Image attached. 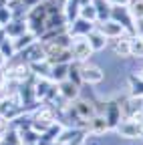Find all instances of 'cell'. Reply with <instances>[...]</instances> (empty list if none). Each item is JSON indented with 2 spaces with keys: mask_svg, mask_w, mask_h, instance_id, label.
I'll return each mask as SVG.
<instances>
[{
  "mask_svg": "<svg viewBox=\"0 0 143 145\" xmlns=\"http://www.w3.org/2000/svg\"><path fill=\"white\" fill-rule=\"evenodd\" d=\"M52 123H57V111H55V107H50V105L40 103V107L30 115V127L37 133L46 131Z\"/></svg>",
  "mask_w": 143,
  "mask_h": 145,
  "instance_id": "obj_1",
  "label": "cell"
},
{
  "mask_svg": "<svg viewBox=\"0 0 143 145\" xmlns=\"http://www.w3.org/2000/svg\"><path fill=\"white\" fill-rule=\"evenodd\" d=\"M109 18H111V20H115V22H119L129 36H133V34L137 32V30H135V18L131 16L129 6H111Z\"/></svg>",
  "mask_w": 143,
  "mask_h": 145,
  "instance_id": "obj_2",
  "label": "cell"
},
{
  "mask_svg": "<svg viewBox=\"0 0 143 145\" xmlns=\"http://www.w3.org/2000/svg\"><path fill=\"white\" fill-rule=\"evenodd\" d=\"M71 40H73V39L69 36V32H63V34L55 36V39L42 40L40 46H42V50H44V54H46V59H48V57H55V54H59V52L71 48Z\"/></svg>",
  "mask_w": 143,
  "mask_h": 145,
  "instance_id": "obj_3",
  "label": "cell"
},
{
  "mask_svg": "<svg viewBox=\"0 0 143 145\" xmlns=\"http://www.w3.org/2000/svg\"><path fill=\"white\" fill-rule=\"evenodd\" d=\"M71 54H73V61L77 63H87L93 57V48L89 46L87 36H75L71 40Z\"/></svg>",
  "mask_w": 143,
  "mask_h": 145,
  "instance_id": "obj_4",
  "label": "cell"
},
{
  "mask_svg": "<svg viewBox=\"0 0 143 145\" xmlns=\"http://www.w3.org/2000/svg\"><path fill=\"white\" fill-rule=\"evenodd\" d=\"M109 125V131L115 129V127L123 121V113H121V103L119 99H111V101H105V107H103V113H101Z\"/></svg>",
  "mask_w": 143,
  "mask_h": 145,
  "instance_id": "obj_5",
  "label": "cell"
},
{
  "mask_svg": "<svg viewBox=\"0 0 143 145\" xmlns=\"http://www.w3.org/2000/svg\"><path fill=\"white\" fill-rule=\"evenodd\" d=\"M115 131L125 137V139H141L143 137V121H135V119H123Z\"/></svg>",
  "mask_w": 143,
  "mask_h": 145,
  "instance_id": "obj_6",
  "label": "cell"
},
{
  "mask_svg": "<svg viewBox=\"0 0 143 145\" xmlns=\"http://www.w3.org/2000/svg\"><path fill=\"white\" fill-rule=\"evenodd\" d=\"M81 79H83V85H99V83H103V79H105V72H103V69L101 67H97V65H93V63H81Z\"/></svg>",
  "mask_w": 143,
  "mask_h": 145,
  "instance_id": "obj_7",
  "label": "cell"
},
{
  "mask_svg": "<svg viewBox=\"0 0 143 145\" xmlns=\"http://www.w3.org/2000/svg\"><path fill=\"white\" fill-rule=\"evenodd\" d=\"M95 28H97L101 34H105V39H107V40L119 39V36L125 34V28H123L119 22L111 20V18H107V20H97V22H95Z\"/></svg>",
  "mask_w": 143,
  "mask_h": 145,
  "instance_id": "obj_8",
  "label": "cell"
},
{
  "mask_svg": "<svg viewBox=\"0 0 143 145\" xmlns=\"http://www.w3.org/2000/svg\"><path fill=\"white\" fill-rule=\"evenodd\" d=\"M16 57H18L22 63H37V61H42V59H46V54H44V50H42V46H40V42L37 40V42H32L30 46H26L24 50H20V52H16Z\"/></svg>",
  "mask_w": 143,
  "mask_h": 145,
  "instance_id": "obj_9",
  "label": "cell"
},
{
  "mask_svg": "<svg viewBox=\"0 0 143 145\" xmlns=\"http://www.w3.org/2000/svg\"><path fill=\"white\" fill-rule=\"evenodd\" d=\"M107 131H109V125H107V121H105V117L101 113H95L91 119L87 121V125H85V133L95 135V137H99V135H103Z\"/></svg>",
  "mask_w": 143,
  "mask_h": 145,
  "instance_id": "obj_10",
  "label": "cell"
},
{
  "mask_svg": "<svg viewBox=\"0 0 143 145\" xmlns=\"http://www.w3.org/2000/svg\"><path fill=\"white\" fill-rule=\"evenodd\" d=\"M57 89H59V95H61L67 103H73L75 99H79V97H81V87H79V85H75V83H71L69 79H65V81L57 83Z\"/></svg>",
  "mask_w": 143,
  "mask_h": 145,
  "instance_id": "obj_11",
  "label": "cell"
},
{
  "mask_svg": "<svg viewBox=\"0 0 143 145\" xmlns=\"http://www.w3.org/2000/svg\"><path fill=\"white\" fill-rule=\"evenodd\" d=\"M93 28H95V24L85 20V18H81V16L77 18V20H73L71 24H67V32H69L71 39H75V36H87Z\"/></svg>",
  "mask_w": 143,
  "mask_h": 145,
  "instance_id": "obj_12",
  "label": "cell"
},
{
  "mask_svg": "<svg viewBox=\"0 0 143 145\" xmlns=\"http://www.w3.org/2000/svg\"><path fill=\"white\" fill-rule=\"evenodd\" d=\"M107 46H111V50L115 52V57H121V59H129L131 57L129 54V34L127 32H125L123 36H119V39L109 40Z\"/></svg>",
  "mask_w": 143,
  "mask_h": 145,
  "instance_id": "obj_13",
  "label": "cell"
},
{
  "mask_svg": "<svg viewBox=\"0 0 143 145\" xmlns=\"http://www.w3.org/2000/svg\"><path fill=\"white\" fill-rule=\"evenodd\" d=\"M2 28L6 30V36H8V39H16V36H20V34H24V32L28 30L26 18H12V20H10L6 26H2Z\"/></svg>",
  "mask_w": 143,
  "mask_h": 145,
  "instance_id": "obj_14",
  "label": "cell"
},
{
  "mask_svg": "<svg viewBox=\"0 0 143 145\" xmlns=\"http://www.w3.org/2000/svg\"><path fill=\"white\" fill-rule=\"evenodd\" d=\"M87 40H89V46L93 48V52H101V50L107 48V44H109V40L105 39V34H101L97 28H93L87 34Z\"/></svg>",
  "mask_w": 143,
  "mask_h": 145,
  "instance_id": "obj_15",
  "label": "cell"
},
{
  "mask_svg": "<svg viewBox=\"0 0 143 145\" xmlns=\"http://www.w3.org/2000/svg\"><path fill=\"white\" fill-rule=\"evenodd\" d=\"M52 83L50 79H34V95H37V101L42 103L44 97L48 95V91L52 89Z\"/></svg>",
  "mask_w": 143,
  "mask_h": 145,
  "instance_id": "obj_16",
  "label": "cell"
},
{
  "mask_svg": "<svg viewBox=\"0 0 143 145\" xmlns=\"http://www.w3.org/2000/svg\"><path fill=\"white\" fill-rule=\"evenodd\" d=\"M28 67H30V72L37 79H48V75H50V63L46 59L37 61V63H30Z\"/></svg>",
  "mask_w": 143,
  "mask_h": 145,
  "instance_id": "obj_17",
  "label": "cell"
},
{
  "mask_svg": "<svg viewBox=\"0 0 143 145\" xmlns=\"http://www.w3.org/2000/svg\"><path fill=\"white\" fill-rule=\"evenodd\" d=\"M39 39H37V34H32L30 30H26L24 34H20V36H16V39H12V42H14V50L16 52H20V50H24L26 46H30L32 42H37Z\"/></svg>",
  "mask_w": 143,
  "mask_h": 145,
  "instance_id": "obj_18",
  "label": "cell"
},
{
  "mask_svg": "<svg viewBox=\"0 0 143 145\" xmlns=\"http://www.w3.org/2000/svg\"><path fill=\"white\" fill-rule=\"evenodd\" d=\"M67 75H69V63H67V65H50V75H48V79H50L52 83L65 81Z\"/></svg>",
  "mask_w": 143,
  "mask_h": 145,
  "instance_id": "obj_19",
  "label": "cell"
},
{
  "mask_svg": "<svg viewBox=\"0 0 143 145\" xmlns=\"http://www.w3.org/2000/svg\"><path fill=\"white\" fill-rule=\"evenodd\" d=\"M129 54L133 59H143V39L137 34L129 36Z\"/></svg>",
  "mask_w": 143,
  "mask_h": 145,
  "instance_id": "obj_20",
  "label": "cell"
},
{
  "mask_svg": "<svg viewBox=\"0 0 143 145\" xmlns=\"http://www.w3.org/2000/svg\"><path fill=\"white\" fill-rule=\"evenodd\" d=\"M95 10H97V16H99V20H107L111 14V2L109 0H91Z\"/></svg>",
  "mask_w": 143,
  "mask_h": 145,
  "instance_id": "obj_21",
  "label": "cell"
},
{
  "mask_svg": "<svg viewBox=\"0 0 143 145\" xmlns=\"http://www.w3.org/2000/svg\"><path fill=\"white\" fill-rule=\"evenodd\" d=\"M67 79H69L71 83H75V85L83 87V79H81V63H77V61H71V63H69V75H67Z\"/></svg>",
  "mask_w": 143,
  "mask_h": 145,
  "instance_id": "obj_22",
  "label": "cell"
},
{
  "mask_svg": "<svg viewBox=\"0 0 143 145\" xmlns=\"http://www.w3.org/2000/svg\"><path fill=\"white\" fill-rule=\"evenodd\" d=\"M127 85H129V95H131V97L143 99V81H141V79H137L135 75H129Z\"/></svg>",
  "mask_w": 143,
  "mask_h": 145,
  "instance_id": "obj_23",
  "label": "cell"
},
{
  "mask_svg": "<svg viewBox=\"0 0 143 145\" xmlns=\"http://www.w3.org/2000/svg\"><path fill=\"white\" fill-rule=\"evenodd\" d=\"M0 145H22L18 131H16V129H12V127L8 125V129L4 131L2 139H0Z\"/></svg>",
  "mask_w": 143,
  "mask_h": 145,
  "instance_id": "obj_24",
  "label": "cell"
},
{
  "mask_svg": "<svg viewBox=\"0 0 143 145\" xmlns=\"http://www.w3.org/2000/svg\"><path fill=\"white\" fill-rule=\"evenodd\" d=\"M79 16H81V18H85V20H89V22H93V24L99 20V16H97V10H95V6H93V2L83 4V6H81V10H79Z\"/></svg>",
  "mask_w": 143,
  "mask_h": 145,
  "instance_id": "obj_25",
  "label": "cell"
},
{
  "mask_svg": "<svg viewBox=\"0 0 143 145\" xmlns=\"http://www.w3.org/2000/svg\"><path fill=\"white\" fill-rule=\"evenodd\" d=\"M18 135H20L22 145H37L40 133H37V131L32 129V127H28V129H24V131H18Z\"/></svg>",
  "mask_w": 143,
  "mask_h": 145,
  "instance_id": "obj_26",
  "label": "cell"
},
{
  "mask_svg": "<svg viewBox=\"0 0 143 145\" xmlns=\"http://www.w3.org/2000/svg\"><path fill=\"white\" fill-rule=\"evenodd\" d=\"M0 54L4 57V61L8 63L10 59H14L16 57V50H14V42H12V39H6L2 44H0Z\"/></svg>",
  "mask_w": 143,
  "mask_h": 145,
  "instance_id": "obj_27",
  "label": "cell"
},
{
  "mask_svg": "<svg viewBox=\"0 0 143 145\" xmlns=\"http://www.w3.org/2000/svg\"><path fill=\"white\" fill-rule=\"evenodd\" d=\"M12 10L8 8V0H0V26H6L12 20Z\"/></svg>",
  "mask_w": 143,
  "mask_h": 145,
  "instance_id": "obj_28",
  "label": "cell"
},
{
  "mask_svg": "<svg viewBox=\"0 0 143 145\" xmlns=\"http://www.w3.org/2000/svg\"><path fill=\"white\" fill-rule=\"evenodd\" d=\"M129 10H131V16L135 20H141L143 18V0H131Z\"/></svg>",
  "mask_w": 143,
  "mask_h": 145,
  "instance_id": "obj_29",
  "label": "cell"
},
{
  "mask_svg": "<svg viewBox=\"0 0 143 145\" xmlns=\"http://www.w3.org/2000/svg\"><path fill=\"white\" fill-rule=\"evenodd\" d=\"M65 145H85V131L81 133V135H77L73 141H69V143H65Z\"/></svg>",
  "mask_w": 143,
  "mask_h": 145,
  "instance_id": "obj_30",
  "label": "cell"
},
{
  "mask_svg": "<svg viewBox=\"0 0 143 145\" xmlns=\"http://www.w3.org/2000/svg\"><path fill=\"white\" fill-rule=\"evenodd\" d=\"M135 30H137L135 34L143 39V18H141V20H135Z\"/></svg>",
  "mask_w": 143,
  "mask_h": 145,
  "instance_id": "obj_31",
  "label": "cell"
},
{
  "mask_svg": "<svg viewBox=\"0 0 143 145\" xmlns=\"http://www.w3.org/2000/svg\"><path fill=\"white\" fill-rule=\"evenodd\" d=\"M111 6H129L131 4V0H109Z\"/></svg>",
  "mask_w": 143,
  "mask_h": 145,
  "instance_id": "obj_32",
  "label": "cell"
},
{
  "mask_svg": "<svg viewBox=\"0 0 143 145\" xmlns=\"http://www.w3.org/2000/svg\"><path fill=\"white\" fill-rule=\"evenodd\" d=\"M6 39H8V36H6V30H4L2 26H0V44H2V42H4Z\"/></svg>",
  "mask_w": 143,
  "mask_h": 145,
  "instance_id": "obj_33",
  "label": "cell"
},
{
  "mask_svg": "<svg viewBox=\"0 0 143 145\" xmlns=\"http://www.w3.org/2000/svg\"><path fill=\"white\" fill-rule=\"evenodd\" d=\"M133 75H135L137 79H141V81H143V67H141L139 71H135V72H133Z\"/></svg>",
  "mask_w": 143,
  "mask_h": 145,
  "instance_id": "obj_34",
  "label": "cell"
},
{
  "mask_svg": "<svg viewBox=\"0 0 143 145\" xmlns=\"http://www.w3.org/2000/svg\"><path fill=\"white\" fill-rule=\"evenodd\" d=\"M6 85V81H4V75H2V71H0V89H2Z\"/></svg>",
  "mask_w": 143,
  "mask_h": 145,
  "instance_id": "obj_35",
  "label": "cell"
}]
</instances>
